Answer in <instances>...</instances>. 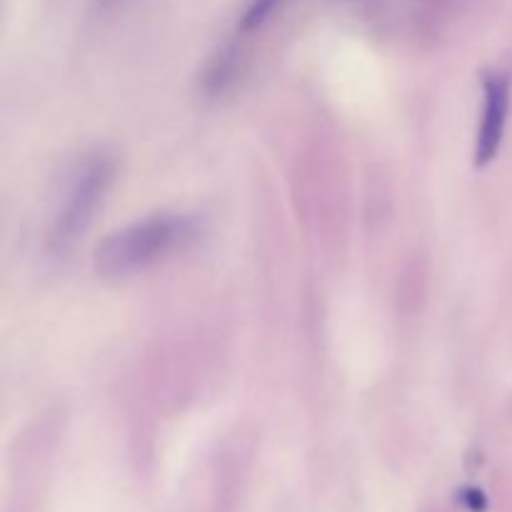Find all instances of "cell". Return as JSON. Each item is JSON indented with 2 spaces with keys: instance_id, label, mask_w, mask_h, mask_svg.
Here are the masks:
<instances>
[{
  "instance_id": "cell-1",
  "label": "cell",
  "mask_w": 512,
  "mask_h": 512,
  "mask_svg": "<svg viewBox=\"0 0 512 512\" xmlns=\"http://www.w3.org/2000/svg\"><path fill=\"white\" fill-rule=\"evenodd\" d=\"M195 238H198V220L190 215H150L108 235L95 250V268L108 278L133 275L160 263L175 250L188 248Z\"/></svg>"
},
{
  "instance_id": "cell-2",
  "label": "cell",
  "mask_w": 512,
  "mask_h": 512,
  "mask_svg": "<svg viewBox=\"0 0 512 512\" xmlns=\"http://www.w3.org/2000/svg\"><path fill=\"white\" fill-rule=\"evenodd\" d=\"M113 180L115 160L105 153H93L75 165L50 218L48 240L55 250L70 248L85 233Z\"/></svg>"
},
{
  "instance_id": "cell-3",
  "label": "cell",
  "mask_w": 512,
  "mask_h": 512,
  "mask_svg": "<svg viewBox=\"0 0 512 512\" xmlns=\"http://www.w3.org/2000/svg\"><path fill=\"white\" fill-rule=\"evenodd\" d=\"M510 73H488L483 83V115L475 140V165L485 168L493 163L505 138V125L510 115Z\"/></svg>"
},
{
  "instance_id": "cell-4",
  "label": "cell",
  "mask_w": 512,
  "mask_h": 512,
  "mask_svg": "<svg viewBox=\"0 0 512 512\" xmlns=\"http://www.w3.org/2000/svg\"><path fill=\"white\" fill-rule=\"evenodd\" d=\"M288 0H250V5L245 8L243 18L238 23V35L240 38H248L250 33H255L258 28H263L275 13H278Z\"/></svg>"
}]
</instances>
